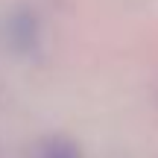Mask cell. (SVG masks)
I'll use <instances>...</instances> for the list:
<instances>
[{
  "label": "cell",
  "instance_id": "obj_1",
  "mask_svg": "<svg viewBox=\"0 0 158 158\" xmlns=\"http://www.w3.org/2000/svg\"><path fill=\"white\" fill-rule=\"evenodd\" d=\"M41 158H79V149L68 138H50L41 149Z\"/></svg>",
  "mask_w": 158,
  "mask_h": 158
}]
</instances>
